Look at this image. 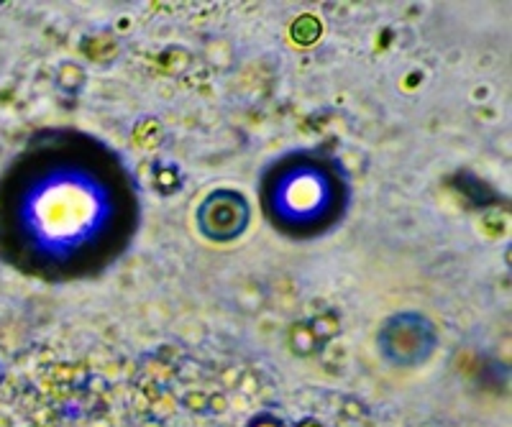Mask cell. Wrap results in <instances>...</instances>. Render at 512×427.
<instances>
[{
  "label": "cell",
  "mask_w": 512,
  "mask_h": 427,
  "mask_svg": "<svg viewBox=\"0 0 512 427\" xmlns=\"http://www.w3.org/2000/svg\"><path fill=\"white\" fill-rule=\"evenodd\" d=\"M182 404H185L187 409H192V412H208V394H203V391H190V394H185Z\"/></svg>",
  "instance_id": "6"
},
{
  "label": "cell",
  "mask_w": 512,
  "mask_h": 427,
  "mask_svg": "<svg viewBox=\"0 0 512 427\" xmlns=\"http://www.w3.org/2000/svg\"><path fill=\"white\" fill-rule=\"evenodd\" d=\"M54 85L62 90L64 95L75 97L80 95L85 90V85H87V72H85V67L80 62L67 59V62L59 64L57 72H54Z\"/></svg>",
  "instance_id": "2"
},
{
  "label": "cell",
  "mask_w": 512,
  "mask_h": 427,
  "mask_svg": "<svg viewBox=\"0 0 512 427\" xmlns=\"http://www.w3.org/2000/svg\"><path fill=\"white\" fill-rule=\"evenodd\" d=\"M228 409V404H225V394H208V412H215V415H220V412H225Z\"/></svg>",
  "instance_id": "7"
},
{
  "label": "cell",
  "mask_w": 512,
  "mask_h": 427,
  "mask_svg": "<svg viewBox=\"0 0 512 427\" xmlns=\"http://www.w3.org/2000/svg\"><path fill=\"white\" fill-rule=\"evenodd\" d=\"M289 36H292L294 44L310 46L323 36V23L315 18L313 13H302V16H297V18L292 21V26H289Z\"/></svg>",
  "instance_id": "4"
},
{
  "label": "cell",
  "mask_w": 512,
  "mask_h": 427,
  "mask_svg": "<svg viewBox=\"0 0 512 427\" xmlns=\"http://www.w3.org/2000/svg\"><path fill=\"white\" fill-rule=\"evenodd\" d=\"M287 340L294 356H313L320 348V343H323V340L318 338V333H315L313 323H307V320H300V323H294V325L289 328Z\"/></svg>",
  "instance_id": "3"
},
{
  "label": "cell",
  "mask_w": 512,
  "mask_h": 427,
  "mask_svg": "<svg viewBox=\"0 0 512 427\" xmlns=\"http://www.w3.org/2000/svg\"><path fill=\"white\" fill-rule=\"evenodd\" d=\"M249 427H284V425H282V420H277V417L262 415V417H256V420H251Z\"/></svg>",
  "instance_id": "8"
},
{
  "label": "cell",
  "mask_w": 512,
  "mask_h": 427,
  "mask_svg": "<svg viewBox=\"0 0 512 427\" xmlns=\"http://www.w3.org/2000/svg\"><path fill=\"white\" fill-rule=\"evenodd\" d=\"M179 187V174L174 166H159L154 174V190H159L161 195H169Z\"/></svg>",
  "instance_id": "5"
},
{
  "label": "cell",
  "mask_w": 512,
  "mask_h": 427,
  "mask_svg": "<svg viewBox=\"0 0 512 427\" xmlns=\"http://www.w3.org/2000/svg\"><path fill=\"white\" fill-rule=\"evenodd\" d=\"M297 427H323V425H320V422H315V420H302Z\"/></svg>",
  "instance_id": "9"
},
{
  "label": "cell",
  "mask_w": 512,
  "mask_h": 427,
  "mask_svg": "<svg viewBox=\"0 0 512 427\" xmlns=\"http://www.w3.org/2000/svg\"><path fill=\"white\" fill-rule=\"evenodd\" d=\"M80 51L85 57L92 59L97 64H108L118 57V38L110 36V33H92V36H85Z\"/></svg>",
  "instance_id": "1"
}]
</instances>
